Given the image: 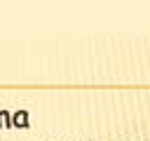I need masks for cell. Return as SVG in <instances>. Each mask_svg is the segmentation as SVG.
Here are the masks:
<instances>
[{"mask_svg":"<svg viewBox=\"0 0 150 141\" xmlns=\"http://www.w3.org/2000/svg\"><path fill=\"white\" fill-rule=\"evenodd\" d=\"M14 122H16V125H26V115H23V113H19V115L14 118Z\"/></svg>","mask_w":150,"mask_h":141,"instance_id":"obj_1","label":"cell"}]
</instances>
